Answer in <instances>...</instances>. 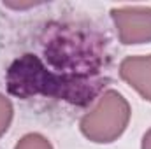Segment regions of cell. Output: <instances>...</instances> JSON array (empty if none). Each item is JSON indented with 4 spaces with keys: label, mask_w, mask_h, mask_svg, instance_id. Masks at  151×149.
Returning a JSON list of instances; mask_svg holds the SVG:
<instances>
[{
    "label": "cell",
    "mask_w": 151,
    "mask_h": 149,
    "mask_svg": "<svg viewBox=\"0 0 151 149\" xmlns=\"http://www.w3.org/2000/svg\"><path fill=\"white\" fill-rule=\"evenodd\" d=\"M130 116L132 111L127 98L116 90H107L100 95L95 107L81 117L79 128L88 140L95 144H111L123 135Z\"/></svg>",
    "instance_id": "cell-1"
},
{
    "label": "cell",
    "mask_w": 151,
    "mask_h": 149,
    "mask_svg": "<svg viewBox=\"0 0 151 149\" xmlns=\"http://www.w3.org/2000/svg\"><path fill=\"white\" fill-rule=\"evenodd\" d=\"M111 18L121 44L135 46L151 42V7L146 5L113 7Z\"/></svg>",
    "instance_id": "cell-2"
},
{
    "label": "cell",
    "mask_w": 151,
    "mask_h": 149,
    "mask_svg": "<svg viewBox=\"0 0 151 149\" xmlns=\"http://www.w3.org/2000/svg\"><path fill=\"white\" fill-rule=\"evenodd\" d=\"M119 77L144 100L151 102V54L127 56L119 63Z\"/></svg>",
    "instance_id": "cell-3"
},
{
    "label": "cell",
    "mask_w": 151,
    "mask_h": 149,
    "mask_svg": "<svg viewBox=\"0 0 151 149\" xmlns=\"http://www.w3.org/2000/svg\"><path fill=\"white\" fill-rule=\"evenodd\" d=\"M14 149H53V144L40 133H27L18 140Z\"/></svg>",
    "instance_id": "cell-4"
},
{
    "label": "cell",
    "mask_w": 151,
    "mask_h": 149,
    "mask_svg": "<svg viewBox=\"0 0 151 149\" xmlns=\"http://www.w3.org/2000/svg\"><path fill=\"white\" fill-rule=\"evenodd\" d=\"M12 116H14V107L12 102L0 93V137L9 130L11 123H12Z\"/></svg>",
    "instance_id": "cell-5"
},
{
    "label": "cell",
    "mask_w": 151,
    "mask_h": 149,
    "mask_svg": "<svg viewBox=\"0 0 151 149\" xmlns=\"http://www.w3.org/2000/svg\"><path fill=\"white\" fill-rule=\"evenodd\" d=\"M141 149H151V128L146 132V133H144V137H142Z\"/></svg>",
    "instance_id": "cell-6"
}]
</instances>
